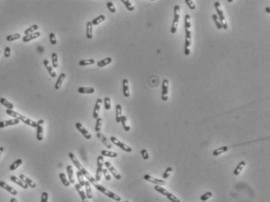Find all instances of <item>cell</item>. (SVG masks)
I'll use <instances>...</instances> for the list:
<instances>
[{
    "instance_id": "6da1fadb",
    "label": "cell",
    "mask_w": 270,
    "mask_h": 202,
    "mask_svg": "<svg viewBox=\"0 0 270 202\" xmlns=\"http://www.w3.org/2000/svg\"><path fill=\"white\" fill-rule=\"evenodd\" d=\"M185 55H189L190 47L191 44V16L189 14H186L185 18Z\"/></svg>"
},
{
    "instance_id": "7a4b0ae2",
    "label": "cell",
    "mask_w": 270,
    "mask_h": 202,
    "mask_svg": "<svg viewBox=\"0 0 270 202\" xmlns=\"http://www.w3.org/2000/svg\"><path fill=\"white\" fill-rule=\"evenodd\" d=\"M69 158H70V159H71L72 162H73V164L75 165V167L78 169V171H79V172L83 175V176H85V177L87 179V180H88L89 182L91 183L93 185L96 184H97V181H96L95 178H93V176H92V175H91L90 173H89L88 171L81 165V163H79V160H78V159L76 158V156L75 155L73 154V153H69Z\"/></svg>"
},
{
    "instance_id": "3957f363",
    "label": "cell",
    "mask_w": 270,
    "mask_h": 202,
    "mask_svg": "<svg viewBox=\"0 0 270 202\" xmlns=\"http://www.w3.org/2000/svg\"><path fill=\"white\" fill-rule=\"evenodd\" d=\"M6 113L10 116V117H13L15 119H18L20 120V121H22L23 123H24L25 125H29L32 128H37V122L34 121L31 119H30L29 117H27L24 115L20 114V113H18L16 111H14L13 110H6Z\"/></svg>"
},
{
    "instance_id": "277c9868",
    "label": "cell",
    "mask_w": 270,
    "mask_h": 202,
    "mask_svg": "<svg viewBox=\"0 0 270 202\" xmlns=\"http://www.w3.org/2000/svg\"><path fill=\"white\" fill-rule=\"evenodd\" d=\"M93 186H94L95 188L97 189L100 192L103 193V194H105V195H106L107 197L111 198L112 200L116 201H120L122 200V198H121L119 195L116 194L115 193L112 192V191H111V190H109L108 189H107L105 187L101 186V185L100 184H94Z\"/></svg>"
},
{
    "instance_id": "5b68a950",
    "label": "cell",
    "mask_w": 270,
    "mask_h": 202,
    "mask_svg": "<svg viewBox=\"0 0 270 202\" xmlns=\"http://www.w3.org/2000/svg\"><path fill=\"white\" fill-rule=\"evenodd\" d=\"M154 190H156V191L160 193L161 194L166 196V198H168V200H170L171 202H181L179 200V198H177V197L174 196L173 194L170 193L168 190H166L165 188L162 187V186H158V185H155L154 187Z\"/></svg>"
},
{
    "instance_id": "8992f818",
    "label": "cell",
    "mask_w": 270,
    "mask_h": 202,
    "mask_svg": "<svg viewBox=\"0 0 270 202\" xmlns=\"http://www.w3.org/2000/svg\"><path fill=\"white\" fill-rule=\"evenodd\" d=\"M174 20L173 24H172L171 29V34H174L177 32V26H178V22H179L180 19V6L179 5H176L174 7Z\"/></svg>"
},
{
    "instance_id": "52a82bcc",
    "label": "cell",
    "mask_w": 270,
    "mask_h": 202,
    "mask_svg": "<svg viewBox=\"0 0 270 202\" xmlns=\"http://www.w3.org/2000/svg\"><path fill=\"white\" fill-rule=\"evenodd\" d=\"M215 8L216 10H217V14H218L217 16H218V18L220 19V21L221 24H222V27H223L224 30H227L228 26H227V21H226V19H225L223 10L221 8V5L219 2H215Z\"/></svg>"
},
{
    "instance_id": "ba28073f",
    "label": "cell",
    "mask_w": 270,
    "mask_h": 202,
    "mask_svg": "<svg viewBox=\"0 0 270 202\" xmlns=\"http://www.w3.org/2000/svg\"><path fill=\"white\" fill-rule=\"evenodd\" d=\"M104 156H99L97 157V168L96 171V176H95V180L96 181H100L101 180V176H102V171H103V166H104Z\"/></svg>"
},
{
    "instance_id": "9c48e42d",
    "label": "cell",
    "mask_w": 270,
    "mask_h": 202,
    "mask_svg": "<svg viewBox=\"0 0 270 202\" xmlns=\"http://www.w3.org/2000/svg\"><path fill=\"white\" fill-rule=\"evenodd\" d=\"M110 140H111V142L114 144V145H115L116 146L119 147L121 149H122V150L125 151V152H126V153H132V149L131 148L130 146H128V145H127L126 144H125V143L122 142L120 140H118V139H117V138H115V137H114V136L111 137Z\"/></svg>"
},
{
    "instance_id": "30bf717a",
    "label": "cell",
    "mask_w": 270,
    "mask_h": 202,
    "mask_svg": "<svg viewBox=\"0 0 270 202\" xmlns=\"http://www.w3.org/2000/svg\"><path fill=\"white\" fill-rule=\"evenodd\" d=\"M44 125H45V121L42 119H40L39 121L37 122V133H36V137L38 141H42L44 139Z\"/></svg>"
},
{
    "instance_id": "8fae6325",
    "label": "cell",
    "mask_w": 270,
    "mask_h": 202,
    "mask_svg": "<svg viewBox=\"0 0 270 202\" xmlns=\"http://www.w3.org/2000/svg\"><path fill=\"white\" fill-rule=\"evenodd\" d=\"M143 178H144V180H146V181H148V182L152 183V184H154L158 185V186H163V185L166 184L165 180H160V179H157V178H156V177H154V176H150V175H149V174L144 175Z\"/></svg>"
},
{
    "instance_id": "7c38bea8",
    "label": "cell",
    "mask_w": 270,
    "mask_h": 202,
    "mask_svg": "<svg viewBox=\"0 0 270 202\" xmlns=\"http://www.w3.org/2000/svg\"><path fill=\"white\" fill-rule=\"evenodd\" d=\"M168 89H169V81L168 79H164L162 83V97L163 101H167L168 100Z\"/></svg>"
},
{
    "instance_id": "4fadbf2b",
    "label": "cell",
    "mask_w": 270,
    "mask_h": 202,
    "mask_svg": "<svg viewBox=\"0 0 270 202\" xmlns=\"http://www.w3.org/2000/svg\"><path fill=\"white\" fill-rule=\"evenodd\" d=\"M105 166L106 167L107 170L108 171H110L111 173L114 176V177L116 179V180H121V179H122V176H121L120 173L116 170V169L113 167L112 164H111L110 162H105Z\"/></svg>"
},
{
    "instance_id": "5bb4252c",
    "label": "cell",
    "mask_w": 270,
    "mask_h": 202,
    "mask_svg": "<svg viewBox=\"0 0 270 202\" xmlns=\"http://www.w3.org/2000/svg\"><path fill=\"white\" fill-rule=\"evenodd\" d=\"M76 128L77 130H78V131H79V132L82 134V135H83V136L86 139L89 140V139H90L91 138H92V135H91L90 133L89 132L87 129L83 127V125H82L81 123H79V122H77V123H76Z\"/></svg>"
},
{
    "instance_id": "9a60e30c",
    "label": "cell",
    "mask_w": 270,
    "mask_h": 202,
    "mask_svg": "<svg viewBox=\"0 0 270 202\" xmlns=\"http://www.w3.org/2000/svg\"><path fill=\"white\" fill-rule=\"evenodd\" d=\"M20 120L18 119H10V120H6V121H0V128H4L7 126H13V125H16L20 123Z\"/></svg>"
},
{
    "instance_id": "2e32d148",
    "label": "cell",
    "mask_w": 270,
    "mask_h": 202,
    "mask_svg": "<svg viewBox=\"0 0 270 202\" xmlns=\"http://www.w3.org/2000/svg\"><path fill=\"white\" fill-rule=\"evenodd\" d=\"M101 104H102V99L99 98L96 101V104H95L94 109L93 112V117L94 119H97L99 117V114H100V110H101Z\"/></svg>"
},
{
    "instance_id": "e0dca14e",
    "label": "cell",
    "mask_w": 270,
    "mask_h": 202,
    "mask_svg": "<svg viewBox=\"0 0 270 202\" xmlns=\"http://www.w3.org/2000/svg\"><path fill=\"white\" fill-rule=\"evenodd\" d=\"M43 64H44V66H45V67L46 68L47 71L48 72L49 75H51V78H56V76H57V74H56V72L54 71L52 66L50 65L49 62H48V60H47V59L44 60Z\"/></svg>"
},
{
    "instance_id": "ac0fdd59",
    "label": "cell",
    "mask_w": 270,
    "mask_h": 202,
    "mask_svg": "<svg viewBox=\"0 0 270 202\" xmlns=\"http://www.w3.org/2000/svg\"><path fill=\"white\" fill-rule=\"evenodd\" d=\"M0 187H2V189L6 190V191H8L9 193H10V194H12V195H14V196L17 194L16 190H15L13 187H12L11 186L7 184H6V182H4V181H0Z\"/></svg>"
},
{
    "instance_id": "d6986e66",
    "label": "cell",
    "mask_w": 270,
    "mask_h": 202,
    "mask_svg": "<svg viewBox=\"0 0 270 202\" xmlns=\"http://www.w3.org/2000/svg\"><path fill=\"white\" fill-rule=\"evenodd\" d=\"M41 36V33L39 31H37L35 33H33V34H28V35H25L24 37H23V41L24 43H27V42H29L30 41H33V40H35L37 38H38Z\"/></svg>"
},
{
    "instance_id": "ffe728a7",
    "label": "cell",
    "mask_w": 270,
    "mask_h": 202,
    "mask_svg": "<svg viewBox=\"0 0 270 202\" xmlns=\"http://www.w3.org/2000/svg\"><path fill=\"white\" fill-rule=\"evenodd\" d=\"M122 90H123V95L125 97H130V91H129V83H128V80L126 79H123L122 81Z\"/></svg>"
},
{
    "instance_id": "44dd1931",
    "label": "cell",
    "mask_w": 270,
    "mask_h": 202,
    "mask_svg": "<svg viewBox=\"0 0 270 202\" xmlns=\"http://www.w3.org/2000/svg\"><path fill=\"white\" fill-rule=\"evenodd\" d=\"M20 180H23V181L27 185L28 187H31V188H35L36 186H37L35 183H34V181L31 180V179H30L29 177L26 176L24 174H20Z\"/></svg>"
},
{
    "instance_id": "7402d4cb",
    "label": "cell",
    "mask_w": 270,
    "mask_h": 202,
    "mask_svg": "<svg viewBox=\"0 0 270 202\" xmlns=\"http://www.w3.org/2000/svg\"><path fill=\"white\" fill-rule=\"evenodd\" d=\"M10 180H11V181H13V182L14 184H17L18 186L21 187L22 188L25 189V190H27V189L28 188L27 185L25 183H24V181H23V180H20V178H18V177H16V176H10Z\"/></svg>"
},
{
    "instance_id": "603a6c76",
    "label": "cell",
    "mask_w": 270,
    "mask_h": 202,
    "mask_svg": "<svg viewBox=\"0 0 270 202\" xmlns=\"http://www.w3.org/2000/svg\"><path fill=\"white\" fill-rule=\"evenodd\" d=\"M75 187H76V190H77V192L79 193V196L81 198V200H82V202H89L88 201V198L87 197V194H85V192L83 191V188H82V187L79 184H77L75 185Z\"/></svg>"
},
{
    "instance_id": "cb8c5ba5",
    "label": "cell",
    "mask_w": 270,
    "mask_h": 202,
    "mask_svg": "<svg viewBox=\"0 0 270 202\" xmlns=\"http://www.w3.org/2000/svg\"><path fill=\"white\" fill-rule=\"evenodd\" d=\"M97 138H98L99 139H100V140L101 141V142L103 143V144H104V145H105V146L107 147V148H108V149H111V148H112V145H111V144L110 143V142H109L108 140V139H107L106 137L105 136V135H103V134H101V132H97Z\"/></svg>"
},
{
    "instance_id": "d4e9b609",
    "label": "cell",
    "mask_w": 270,
    "mask_h": 202,
    "mask_svg": "<svg viewBox=\"0 0 270 202\" xmlns=\"http://www.w3.org/2000/svg\"><path fill=\"white\" fill-rule=\"evenodd\" d=\"M115 114H116V122L117 123H120L121 119L122 117V106L121 104H117L116 107H115Z\"/></svg>"
},
{
    "instance_id": "484cf974",
    "label": "cell",
    "mask_w": 270,
    "mask_h": 202,
    "mask_svg": "<svg viewBox=\"0 0 270 202\" xmlns=\"http://www.w3.org/2000/svg\"><path fill=\"white\" fill-rule=\"evenodd\" d=\"M86 36L87 39L93 38V24L90 21L87 22V28H86Z\"/></svg>"
},
{
    "instance_id": "4316f807",
    "label": "cell",
    "mask_w": 270,
    "mask_h": 202,
    "mask_svg": "<svg viewBox=\"0 0 270 202\" xmlns=\"http://www.w3.org/2000/svg\"><path fill=\"white\" fill-rule=\"evenodd\" d=\"M65 78H66V75H65V73H61L60 75H59V78H58V79H57V81H56V83H55V90H58V89H59L60 88H61L62 85V83H63V82H64V80H65Z\"/></svg>"
},
{
    "instance_id": "83f0119b",
    "label": "cell",
    "mask_w": 270,
    "mask_h": 202,
    "mask_svg": "<svg viewBox=\"0 0 270 202\" xmlns=\"http://www.w3.org/2000/svg\"><path fill=\"white\" fill-rule=\"evenodd\" d=\"M77 90L78 93L81 94H92L95 92V89L93 87H79Z\"/></svg>"
},
{
    "instance_id": "f1b7e54d",
    "label": "cell",
    "mask_w": 270,
    "mask_h": 202,
    "mask_svg": "<svg viewBox=\"0 0 270 202\" xmlns=\"http://www.w3.org/2000/svg\"><path fill=\"white\" fill-rule=\"evenodd\" d=\"M245 166H246V163H245V161H241V162H240L239 164L237 166L236 168L234 169V174L235 176H238V175L241 173V171L244 170Z\"/></svg>"
},
{
    "instance_id": "f546056e",
    "label": "cell",
    "mask_w": 270,
    "mask_h": 202,
    "mask_svg": "<svg viewBox=\"0 0 270 202\" xmlns=\"http://www.w3.org/2000/svg\"><path fill=\"white\" fill-rule=\"evenodd\" d=\"M0 103L2 104V106H4L6 108H7L8 110H13L14 108V105L12 103H10L8 100H6L4 97H2L0 98Z\"/></svg>"
},
{
    "instance_id": "4dcf8cb0",
    "label": "cell",
    "mask_w": 270,
    "mask_h": 202,
    "mask_svg": "<svg viewBox=\"0 0 270 202\" xmlns=\"http://www.w3.org/2000/svg\"><path fill=\"white\" fill-rule=\"evenodd\" d=\"M66 171H67V174L69 176V180L70 184H75V180L73 178V169L71 165H68L66 167Z\"/></svg>"
},
{
    "instance_id": "1f68e13d",
    "label": "cell",
    "mask_w": 270,
    "mask_h": 202,
    "mask_svg": "<svg viewBox=\"0 0 270 202\" xmlns=\"http://www.w3.org/2000/svg\"><path fill=\"white\" fill-rule=\"evenodd\" d=\"M85 188H86V194H87V198L91 199L93 198V193H92V190H91L90 183L89 182L88 180L85 181Z\"/></svg>"
},
{
    "instance_id": "d6a6232c",
    "label": "cell",
    "mask_w": 270,
    "mask_h": 202,
    "mask_svg": "<svg viewBox=\"0 0 270 202\" xmlns=\"http://www.w3.org/2000/svg\"><path fill=\"white\" fill-rule=\"evenodd\" d=\"M229 149V147L228 146H222V147H220L218 149H215V150L213 152V155L214 156H220V155L223 154V153H226L227 152Z\"/></svg>"
},
{
    "instance_id": "836d02e7",
    "label": "cell",
    "mask_w": 270,
    "mask_h": 202,
    "mask_svg": "<svg viewBox=\"0 0 270 202\" xmlns=\"http://www.w3.org/2000/svg\"><path fill=\"white\" fill-rule=\"evenodd\" d=\"M111 62H112V58L111 57H108L106 58H105V59L101 60V61L97 62V66L100 68H103L109 65V64H111Z\"/></svg>"
},
{
    "instance_id": "e575fe53",
    "label": "cell",
    "mask_w": 270,
    "mask_h": 202,
    "mask_svg": "<svg viewBox=\"0 0 270 202\" xmlns=\"http://www.w3.org/2000/svg\"><path fill=\"white\" fill-rule=\"evenodd\" d=\"M101 156H106V157H110V158H116L118 156V153H115V152H111V151H108V150H102L101 153Z\"/></svg>"
},
{
    "instance_id": "d590c367",
    "label": "cell",
    "mask_w": 270,
    "mask_h": 202,
    "mask_svg": "<svg viewBox=\"0 0 270 202\" xmlns=\"http://www.w3.org/2000/svg\"><path fill=\"white\" fill-rule=\"evenodd\" d=\"M121 122H122V127L124 128V130L125 131H130V126L127 124L128 122V118H127L126 116H125V115H122V119H121Z\"/></svg>"
},
{
    "instance_id": "8d00e7d4",
    "label": "cell",
    "mask_w": 270,
    "mask_h": 202,
    "mask_svg": "<svg viewBox=\"0 0 270 202\" xmlns=\"http://www.w3.org/2000/svg\"><path fill=\"white\" fill-rule=\"evenodd\" d=\"M105 19H106V17H105V15H100V16H98L97 17L95 18V19H93L91 23L93 24V26H97L98 24L104 22L105 20Z\"/></svg>"
},
{
    "instance_id": "74e56055",
    "label": "cell",
    "mask_w": 270,
    "mask_h": 202,
    "mask_svg": "<svg viewBox=\"0 0 270 202\" xmlns=\"http://www.w3.org/2000/svg\"><path fill=\"white\" fill-rule=\"evenodd\" d=\"M22 163H23V160H22L21 159H16L13 163H12V164L10 165V171L16 170L18 167H20V165H22Z\"/></svg>"
},
{
    "instance_id": "f35d334b",
    "label": "cell",
    "mask_w": 270,
    "mask_h": 202,
    "mask_svg": "<svg viewBox=\"0 0 270 202\" xmlns=\"http://www.w3.org/2000/svg\"><path fill=\"white\" fill-rule=\"evenodd\" d=\"M38 28H39V27H38V24H34V25H33V26L30 27L29 28H27V30H25V31H24V34H25V35H28V34L35 33V32H37V30H38Z\"/></svg>"
},
{
    "instance_id": "ab89813d",
    "label": "cell",
    "mask_w": 270,
    "mask_h": 202,
    "mask_svg": "<svg viewBox=\"0 0 270 202\" xmlns=\"http://www.w3.org/2000/svg\"><path fill=\"white\" fill-rule=\"evenodd\" d=\"M95 63V60L93 58H90V59H83L81 60L79 62V66H90V65H93Z\"/></svg>"
},
{
    "instance_id": "60d3db41",
    "label": "cell",
    "mask_w": 270,
    "mask_h": 202,
    "mask_svg": "<svg viewBox=\"0 0 270 202\" xmlns=\"http://www.w3.org/2000/svg\"><path fill=\"white\" fill-rule=\"evenodd\" d=\"M59 178L61 180L62 183V184L64 185L65 187H69V185L71 184L70 182H69V179L66 178V176H65V173H61L60 174H59Z\"/></svg>"
},
{
    "instance_id": "b9f144b4",
    "label": "cell",
    "mask_w": 270,
    "mask_h": 202,
    "mask_svg": "<svg viewBox=\"0 0 270 202\" xmlns=\"http://www.w3.org/2000/svg\"><path fill=\"white\" fill-rule=\"evenodd\" d=\"M21 38V35H20V34H18V33H16V34H10V35H8L7 36V37H6V41H16V40H18V39H20V38Z\"/></svg>"
},
{
    "instance_id": "7bdbcfd3",
    "label": "cell",
    "mask_w": 270,
    "mask_h": 202,
    "mask_svg": "<svg viewBox=\"0 0 270 202\" xmlns=\"http://www.w3.org/2000/svg\"><path fill=\"white\" fill-rule=\"evenodd\" d=\"M51 63H52V67L57 68L59 66V60H58L57 54L53 52L51 54Z\"/></svg>"
},
{
    "instance_id": "ee69618b",
    "label": "cell",
    "mask_w": 270,
    "mask_h": 202,
    "mask_svg": "<svg viewBox=\"0 0 270 202\" xmlns=\"http://www.w3.org/2000/svg\"><path fill=\"white\" fill-rule=\"evenodd\" d=\"M122 2L125 5V6L126 7V9L128 11H131V12H132V11H134L135 7L132 4V2H131L130 1H128V0H122Z\"/></svg>"
},
{
    "instance_id": "f6af8a7d",
    "label": "cell",
    "mask_w": 270,
    "mask_h": 202,
    "mask_svg": "<svg viewBox=\"0 0 270 202\" xmlns=\"http://www.w3.org/2000/svg\"><path fill=\"white\" fill-rule=\"evenodd\" d=\"M103 124V119L101 117H98L96 121V125H95V131L96 132H100L101 130V127H102Z\"/></svg>"
},
{
    "instance_id": "bcb514c9",
    "label": "cell",
    "mask_w": 270,
    "mask_h": 202,
    "mask_svg": "<svg viewBox=\"0 0 270 202\" xmlns=\"http://www.w3.org/2000/svg\"><path fill=\"white\" fill-rule=\"evenodd\" d=\"M76 176L77 179H78V181H79V184L82 187L85 186V180L83 178V175L79 171H77L76 173Z\"/></svg>"
},
{
    "instance_id": "7dc6e473",
    "label": "cell",
    "mask_w": 270,
    "mask_h": 202,
    "mask_svg": "<svg viewBox=\"0 0 270 202\" xmlns=\"http://www.w3.org/2000/svg\"><path fill=\"white\" fill-rule=\"evenodd\" d=\"M213 21H214V23H215L216 27H217L218 28L219 30H220V29H222V28H223V27H222V24H221L220 21V19L218 18V16H217V14H213Z\"/></svg>"
},
{
    "instance_id": "c3c4849f",
    "label": "cell",
    "mask_w": 270,
    "mask_h": 202,
    "mask_svg": "<svg viewBox=\"0 0 270 202\" xmlns=\"http://www.w3.org/2000/svg\"><path fill=\"white\" fill-rule=\"evenodd\" d=\"M172 171H173V169H172L171 167H168V168L166 169V170H165V172H164V173L163 174L162 179H163L164 180H166V179H168V177L171 176V174Z\"/></svg>"
},
{
    "instance_id": "681fc988",
    "label": "cell",
    "mask_w": 270,
    "mask_h": 202,
    "mask_svg": "<svg viewBox=\"0 0 270 202\" xmlns=\"http://www.w3.org/2000/svg\"><path fill=\"white\" fill-rule=\"evenodd\" d=\"M213 197V193L209 191V192H206L204 194H202L201 197H200V200L202 201H206L209 199V198H211Z\"/></svg>"
},
{
    "instance_id": "f907efd6",
    "label": "cell",
    "mask_w": 270,
    "mask_h": 202,
    "mask_svg": "<svg viewBox=\"0 0 270 202\" xmlns=\"http://www.w3.org/2000/svg\"><path fill=\"white\" fill-rule=\"evenodd\" d=\"M104 104H105V108L107 111H109L111 107V99L109 97H106L104 99Z\"/></svg>"
},
{
    "instance_id": "816d5d0a",
    "label": "cell",
    "mask_w": 270,
    "mask_h": 202,
    "mask_svg": "<svg viewBox=\"0 0 270 202\" xmlns=\"http://www.w3.org/2000/svg\"><path fill=\"white\" fill-rule=\"evenodd\" d=\"M107 7H108V9L109 11H110L111 13H114L116 12V8H115V6H114V5L113 4L112 2H107Z\"/></svg>"
},
{
    "instance_id": "f5cc1de1",
    "label": "cell",
    "mask_w": 270,
    "mask_h": 202,
    "mask_svg": "<svg viewBox=\"0 0 270 202\" xmlns=\"http://www.w3.org/2000/svg\"><path fill=\"white\" fill-rule=\"evenodd\" d=\"M49 39H50V42H51V44L52 45H55V44H57V38H56V36L54 33H51L49 34Z\"/></svg>"
},
{
    "instance_id": "db71d44e",
    "label": "cell",
    "mask_w": 270,
    "mask_h": 202,
    "mask_svg": "<svg viewBox=\"0 0 270 202\" xmlns=\"http://www.w3.org/2000/svg\"><path fill=\"white\" fill-rule=\"evenodd\" d=\"M102 174L104 175L105 176V178L106 180H111V176L110 173H109L108 170H107V169H103V171H102Z\"/></svg>"
},
{
    "instance_id": "11a10c76",
    "label": "cell",
    "mask_w": 270,
    "mask_h": 202,
    "mask_svg": "<svg viewBox=\"0 0 270 202\" xmlns=\"http://www.w3.org/2000/svg\"><path fill=\"white\" fill-rule=\"evenodd\" d=\"M185 2H186V4L188 6V7H189L191 10H195V8H196V6H195L194 1H191V0H185Z\"/></svg>"
},
{
    "instance_id": "9f6ffc18",
    "label": "cell",
    "mask_w": 270,
    "mask_h": 202,
    "mask_svg": "<svg viewBox=\"0 0 270 202\" xmlns=\"http://www.w3.org/2000/svg\"><path fill=\"white\" fill-rule=\"evenodd\" d=\"M141 155H142V157L145 160H147L150 158V155H149V153L146 149H142L141 150Z\"/></svg>"
},
{
    "instance_id": "6f0895ef",
    "label": "cell",
    "mask_w": 270,
    "mask_h": 202,
    "mask_svg": "<svg viewBox=\"0 0 270 202\" xmlns=\"http://www.w3.org/2000/svg\"><path fill=\"white\" fill-rule=\"evenodd\" d=\"M48 201V194L47 192H43L42 194L41 202H47Z\"/></svg>"
},
{
    "instance_id": "680465c9",
    "label": "cell",
    "mask_w": 270,
    "mask_h": 202,
    "mask_svg": "<svg viewBox=\"0 0 270 202\" xmlns=\"http://www.w3.org/2000/svg\"><path fill=\"white\" fill-rule=\"evenodd\" d=\"M11 55V49L10 47H6L4 51V56L6 58H10Z\"/></svg>"
},
{
    "instance_id": "91938a15",
    "label": "cell",
    "mask_w": 270,
    "mask_h": 202,
    "mask_svg": "<svg viewBox=\"0 0 270 202\" xmlns=\"http://www.w3.org/2000/svg\"><path fill=\"white\" fill-rule=\"evenodd\" d=\"M3 151H4V148L2 146H0V156H1L2 153H3Z\"/></svg>"
},
{
    "instance_id": "94428289",
    "label": "cell",
    "mask_w": 270,
    "mask_h": 202,
    "mask_svg": "<svg viewBox=\"0 0 270 202\" xmlns=\"http://www.w3.org/2000/svg\"><path fill=\"white\" fill-rule=\"evenodd\" d=\"M10 202H19V201H18L16 200V198H11V199H10Z\"/></svg>"
},
{
    "instance_id": "6125c7cd",
    "label": "cell",
    "mask_w": 270,
    "mask_h": 202,
    "mask_svg": "<svg viewBox=\"0 0 270 202\" xmlns=\"http://www.w3.org/2000/svg\"><path fill=\"white\" fill-rule=\"evenodd\" d=\"M266 12H267V13H269V7H266Z\"/></svg>"
},
{
    "instance_id": "be15d7a7",
    "label": "cell",
    "mask_w": 270,
    "mask_h": 202,
    "mask_svg": "<svg viewBox=\"0 0 270 202\" xmlns=\"http://www.w3.org/2000/svg\"><path fill=\"white\" fill-rule=\"evenodd\" d=\"M125 202H129V201H125Z\"/></svg>"
},
{
    "instance_id": "e7e4bbea",
    "label": "cell",
    "mask_w": 270,
    "mask_h": 202,
    "mask_svg": "<svg viewBox=\"0 0 270 202\" xmlns=\"http://www.w3.org/2000/svg\"><path fill=\"white\" fill-rule=\"evenodd\" d=\"M0 53H1V51H0Z\"/></svg>"
}]
</instances>
